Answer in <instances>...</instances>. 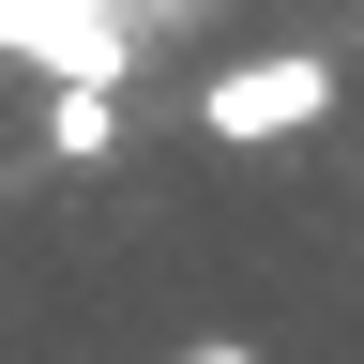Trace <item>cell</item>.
I'll return each instance as SVG.
<instances>
[{
	"label": "cell",
	"instance_id": "cell-1",
	"mask_svg": "<svg viewBox=\"0 0 364 364\" xmlns=\"http://www.w3.org/2000/svg\"><path fill=\"white\" fill-rule=\"evenodd\" d=\"M304 122H334V46H243L198 76V136H228V152L304 136Z\"/></svg>",
	"mask_w": 364,
	"mask_h": 364
},
{
	"label": "cell",
	"instance_id": "cell-2",
	"mask_svg": "<svg viewBox=\"0 0 364 364\" xmlns=\"http://www.w3.org/2000/svg\"><path fill=\"white\" fill-rule=\"evenodd\" d=\"M46 152H61V167H107V152H122V91L61 76V91H46Z\"/></svg>",
	"mask_w": 364,
	"mask_h": 364
},
{
	"label": "cell",
	"instance_id": "cell-3",
	"mask_svg": "<svg viewBox=\"0 0 364 364\" xmlns=\"http://www.w3.org/2000/svg\"><path fill=\"white\" fill-rule=\"evenodd\" d=\"M182 364H258V349H243V334H198V349H182Z\"/></svg>",
	"mask_w": 364,
	"mask_h": 364
}]
</instances>
